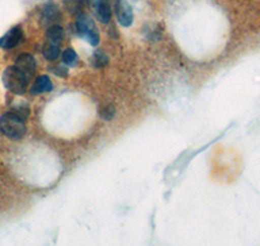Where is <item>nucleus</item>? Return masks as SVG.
I'll return each instance as SVG.
<instances>
[{
    "instance_id": "11",
    "label": "nucleus",
    "mask_w": 260,
    "mask_h": 246,
    "mask_svg": "<svg viewBox=\"0 0 260 246\" xmlns=\"http://www.w3.org/2000/svg\"><path fill=\"white\" fill-rule=\"evenodd\" d=\"M62 39H64V30L59 25H52L48 27L47 34H46V40L52 42V43L61 44Z\"/></svg>"
},
{
    "instance_id": "7",
    "label": "nucleus",
    "mask_w": 260,
    "mask_h": 246,
    "mask_svg": "<svg viewBox=\"0 0 260 246\" xmlns=\"http://www.w3.org/2000/svg\"><path fill=\"white\" fill-rule=\"evenodd\" d=\"M15 66H17V68L27 76V79L29 80L34 76V74H36L37 71L36 60H34V57H32L31 55H29V53H22V55L18 56L17 60H16L15 62Z\"/></svg>"
},
{
    "instance_id": "14",
    "label": "nucleus",
    "mask_w": 260,
    "mask_h": 246,
    "mask_svg": "<svg viewBox=\"0 0 260 246\" xmlns=\"http://www.w3.org/2000/svg\"><path fill=\"white\" fill-rule=\"evenodd\" d=\"M91 62L95 68H103V66H106V65L108 64V57H107L103 52L98 51V52H95L94 56L91 57Z\"/></svg>"
},
{
    "instance_id": "6",
    "label": "nucleus",
    "mask_w": 260,
    "mask_h": 246,
    "mask_svg": "<svg viewBox=\"0 0 260 246\" xmlns=\"http://www.w3.org/2000/svg\"><path fill=\"white\" fill-rule=\"evenodd\" d=\"M24 38V31L21 29V26H15L6 32L2 38H0V48L3 50H12V48L17 47Z\"/></svg>"
},
{
    "instance_id": "12",
    "label": "nucleus",
    "mask_w": 260,
    "mask_h": 246,
    "mask_svg": "<svg viewBox=\"0 0 260 246\" xmlns=\"http://www.w3.org/2000/svg\"><path fill=\"white\" fill-rule=\"evenodd\" d=\"M83 2H85V0H64V4L65 8H67V11H68L69 13L76 15V13H78L81 9H82Z\"/></svg>"
},
{
    "instance_id": "2",
    "label": "nucleus",
    "mask_w": 260,
    "mask_h": 246,
    "mask_svg": "<svg viewBox=\"0 0 260 246\" xmlns=\"http://www.w3.org/2000/svg\"><path fill=\"white\" fill-rule=\"evenodd\" d=\"M29 79L17 66H8L3 73V85L13 95H24Z\"/></svg>"
},
{
    "instance_id": "9",
    "label": "nucleus",
    "mask_w": 260,
    "mask_h": 246,
    "mask_svg": "<svg viewBox=\"0 0 260 246\" xmlns=\"http://www.w3.org/2000/svg\"><path fill=\"white\" fill-rule=\"evenodd\" d=\"M59 17L60 13L56 4H53L52 2H48V3H46L45 6H43V9H42V21H43L45 24L55 22Z\"/></svg>"
},
{
    "instance_id": "1",
    "label": "nucleus",
    "mask_w": 260,
    "mask_h": 246,
    "mask_svg": "<svg viewBox=\"0 0 260 246\" xmlns=\"http://www.w3.org/2000/svg\"><path fill=\"white\" fill-rule=\"evenodd\" d=\"M0 131L3 132L7 138L12 140H20L26 134V123L24 118H21L13 111H8L0 117Z\"/></svg>"
},
{
    "instance_id": "10",
    "label": "nucleus",
    "mask_w": 260,
    "mask_h": 246,
    "mask_svg": "<svg viewBox=\"0 0 260 246\" xmlns=\"http://www.w3.org/2000/svg\"><path fill=\"white\" fill-rule=\"evenodd\" d=\"M60 46L61 44L46 40L45 47H43V56L46 57V60H48V61H55L60 55Z\"/></svg>"
},
{
    "instance_id": "8",
    "label": "nucleus",
    "mask_w": 260,
    "mask_h": 246,
    "mask_svg": "<svg viewBox=\"0 0 260 246\" xmlns=\"http://www.w3.org/2000/svg\"><path fill=\"white\" fill-rule=\"evenodd\" d=\"M52 82H51V79L48 78V75H41L36 79V82L32 85L31 91L30 92H31V95H41L43 94V92L52 91Z\"/></svg>"
},
{
    "instance_id": "4",
    "label": "nucleus",
    "mask_w": 260,
    "mask_h": 246,
    "mask_svg": "<svg viewBox=\"0 0 260 246\" xmlns=\"http://www.w3.org/2000/svg\"><path fill=\"white\" fill-rule=\"evenodd\" d=\"M115 0H89V4L94 9V13L96 15L98 20L108 24L112 18V6Z\"/></svg>"
},
{
    "instance_id": "3",
    "label": "nucleus",
    "mask_w": 260,
    "mask_h": 246,
    "mask_svg": "<svg viewBox=\"0 0 260 246\" xmlns=\"http://www.w3.org/2000/svg\"><path fill=\"white\" fill-rule=\"evenodd\" d=\"M76 27H77V34L91 46H98L101 38H99V32H98L96 26H95L94 21L89 15H83L81 13L77 17V22H76Z\"/></svg>"
},
{
    "instance_id": "5",
    "label": "nucleus",
    "mask_w": 260,
    "mask_h": 246,
    "mask_svg": "<svg viewBox=\"0 0 260 246\" xmlns=\"http://www.w3.org/2000/svg\"><path fill=\"white\" fill-rule=\"evenodd\" d=\"M115 11L118 24L121 25V26L129 27L130 25L133 24V9H132V7H130V4L127 3L126 0H116Z\"/></svg>"
},
{
    "instance_id": "13",
    "label": "nucleus",
    "mask_w": 260,
    "mask_h": 246,
    "mask_svg": "<svg viewBox=\"0 0 260 246\" xmlns=\"http://www.w3.org/2000/svg\"><path fill=\"white\" fill-rule=\"evenodd\" d=\"M78 61V56L76 53V51L73 48H68V50H65L64 53H62V62L69 66H73V65L77 64Z\"/></svg>"
}]
</instances>
